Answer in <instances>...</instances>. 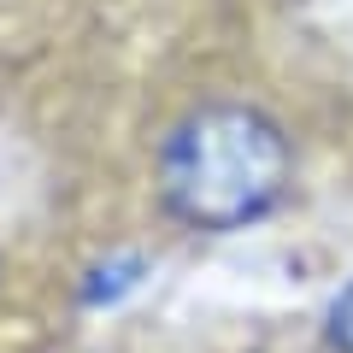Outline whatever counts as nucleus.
Wrapping results in <instances>:
<instances>
[{
    "instance_id": "f03ea898",
    "label": "nucleus",
    "mask_w": 353,
    "mask_h": 353,
    "mask_svg": "<svg viewBox=\"0 0 353 353\" xmlns=\"http://www.w3.org/2000/svg\"><path fill=\"white\" fill-rule=\"evenodd\" d=\"M136 277H141V259H112V265H101L94 283H88V301H112V294L136 289Z\"/></svg>"
},
{
    "instance_id": "f257e3e1",
    "label": "nucleus",
    "mask_w": 353,
    "mask_h": 353,
    "mask_svg": "<svg viewBox=\"0 0 353 353\" xmlns=\"http://www.w3.org/2000/svg\"><path fill=\"white\" fill-rule=\"evenodd\" d=\"M289 176L294 153L283 124L248 101H206L159 141V201L201 236L248 230L289 194Z\"/></svg>"
},
{
    "instance_id": "7ed1b4c3",
    "label": "nucleus",
    "mask_w": 353,
    "mask_h": 353,
    "mask_svg": "<svg viewBox=\"0 0 353 353\" xmlns=\"http://www.w3.org/2000/svg\"><path fill=\"white\" fill-rule=\"evenodd\" d=\"M324 336H330V347L336 353H353V283L330 301V312H324Z\"/></svg>"
}]
</instances>
